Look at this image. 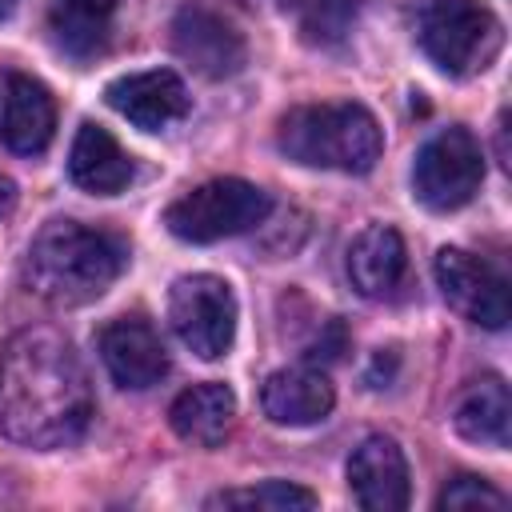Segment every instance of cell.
Wrapping results in <instances>:
<instances>
[{"label":"cell","instance_id":"44dd1931","mask_svg":"<svg viewBox=\"0 0 512 512\" xmlns=\"http://www.w3.org/2000/svg\"><path fill=\"white\" fill-rule=\"evenodd\" d=\"M100 20H104V16H88V12H76V8H68V4H60V8L52 12V36H56V44H60L68 56L88 60V56L104 52V44H108V32H104Z\"/></svg>","mask_w":512,"mask_h":512},{"label":"cell","instance_id":"e0dca14e","mask_svg":"<svg viewBox=\"0 0 512 512\" xmlns=\"http://www.w3.org/2000/svg\"><path fill=\"white\" fill-rule=\"evenodd\" d=\"M404 268H408V252H404V240L392 224H368L348 248L352 288L368 300L392 296L404 280Z\"/></svg>","mask_w":512,"mask_h":512},{"label":"cell","instance_id":"7c38bea8","mask_svg":"<svg viewBox=\"0 0 512 512\" xmlns=\"http://www.w3.org/2000/svg\"><path fill=\"white\" fill-rule=\"evenodd\" d=\"M348 488L364 512H400L408 508V460L392 436H364L348 456Z\"/></svg>","mask_w":512,"mask_h":512},{"label":"cell","instance_id":"4fadbf2b","mask_svg":"<svg viewBox=\"0 0 512 512\" xmlns=\"http://www.w3.org/2000/svg\"><path fill=\"white\" fill-rule=\"evenodd\" d=\"M100 360L120 388H152L168 372V352L144 316H116L96 336Z\"/></svg>","mask_w":512,"mask_h":512},{"label":"cell","instance_id":"5bb4252c","mask_svg":"<svg viewBox=\"0 0 512 512\" xmlns=\"http://www.w3.org/2000/svg\"><path fill=\"white\" fill-rule=\"evenodd\" d=\"M336 404V388L324 376V368L316 364H300V368H280L264 380L260 388V408L272 424L284 428H308L320 424Z\"/></svg>","mask_w":512,"mask_h":512},{"label":"cell","instance_id":"52a82bcc","mask_svg":"<svg viewBox=\"0 0 512 512\" xmlns=\"http://www.w3.org/2000/svg\"><path fill=\"white\" fill-rule=\"evenodd\" d=\"M168 320L184 348L200 360H220L236 340V296L224 276L192 272L168 292Z\"/></svg>","mask_w":512,"mask_h":512},{"label":"cell","instance_id":"8992f818","mask_svg":"<svg viewBox=\"0 0 512 512\" xmlns=\"http://www.w3.org/2000/svg\"><path fill=\"white\" fill-rule=\"evenodd\" d=\"M484 180V152L476 136L460 124L440 128L412 164V196L432 212H456L464 208Z\"/></svg>","mask_w":512,"mask_h":512},{"label":"cell","instance_id":"d6986e66","mask_svg":"<svg viewBox=\"0 0 512 512\" xmlns=\"http://www.w3.org/2000/svg\"><path fill=\"white\" fill-rule=\"evenodd\" d=\"M296 32L312 48H336L356 24V0H292Z\"/></svg>","mask_w":512,"mask_h":512},{"label":"cell","instance_id":"5b68a950","mask_svg":"<svg viewBox=\"0 0 512 512\" xmlns=\"http://www.w3.org/2000/svg\"><path fill=\"white\" fill-rule=\"evenodd\" d=\"M268 212H272V196L264 188L240 176H220L172 200L164 224L184 244H216L224 236L252 232L256 224L268 220Z\"/></svg>","mask_w":512,"mask_h":512},{"label":"cell","instance_id":"3957f363","mask_svg":"<svg viewBox=\"0 0 512 512\" xmlns=\"http://www.w3.org/2000/svg\"><path fill=\"white\" fill-rule=\"evenodd\" d=\"M276 144L288 160L304 168H332V172L364 176L376 168L384 152V132L364 104L328 100V104L292 108L276 128Z\"/></svg>","mask_w":512,"mask_h":512},{"label":"cell","instance_id":"8fae6325","mask_svg":"<svg viewBox=\"0 0 512 512\" xmlns=\"http://www.w3.org/2000/svg\"><path fill=\"white\" fill-rule=\"evenodd\" d=\"M104 100H108L124 120H132V124L144 128V132H164V128H172L176 120H184L188 108H192V96H188L184 80H180L172 68H148V72L116 76V80L104 88Z\"/></svg>","mask_w":512,"mask_h":512},{"label":"cell","instance_id":"ac0fdd59","mask_svg":"<svg viewBox=\"0 0 512 512\" xmlns=\"http://www.w3.org/2000/svg\"><path fill=\"white\" fill-rule=\"evenodd\" d=\"M232 420H236V392L220 380H204V384L184 388L168 408L172 432L188 444H200V448H216L232 432Z\"/></svg>","mask_w":512,"mask_h":512},{"label":"cell","instance_id":"ffe728a7","mask_svg":"<svg viewBox=\"0 0 512 512\" xmlns=\"http://www.w3.org/2000/svg\"><path fill=\"white\" fill-rule=\"evenodd\" d=\"M316 492L292 484V480H264V484H252V488H228V492H216L204 500V508H264V512H304V508H316Z\"/></svg>","mask_w":512,"mask_h":512},{"label":"cell","instance_id":"9a60e30c","mask_svg":"<svg viewBox=\"0 0 512 512\" xmlns=\"http://www.w3.org/2000/svg\"><path fill=\"white\" fill-rule=\"evenodd\" d=\"M68 176L76 188L92 196H116L132 184V156L116 144L104 124L84 120L68 148Z\"/></svg>","mask_w":512,"mask_h":512},{"label":"cell","instance_id":"2e32d148","mask_svg":"<svg viewBox=\"0 0 512 512\" xmlns=\"http://www.w3.org/2000/svg\"><path fill=\"white\" fill-rule=\"evenodd\" d=\"M452 428L480 448H508L512 436V396L500 376L468 380L452 404Z\"/></svg>","mask_w":512,"mask_h":512},{"label":"cell","instance_id":"ba28073f","mask_svg":"<svg viewBox=\"0 0 512 512\" xmlns=\"http://www.w3.org/2000/svg\"><path fill=\"white\" fill-rule=\"evenodd\" d=\"M436 284L444 292V300L472 324L480 328H504L512 316V300H508V280L480 256L464 252V248H440L432 260Z\"/></svg>","mask_w":512,"mask_h":512},{"label":"cell","instance_id":"7a4b0ae2","mask_svg":"<svg viewBox=\"0 0 512 512\" xmlns=\"http://www.w3.org/2000/svg\"><path fill=\"white\" fill-rule=\"evenodd\" d=\"M128 264V244L116 232L88 228L76 220H48L24 256L28 288L56 304V308H80L96 296H104L116 276Z\"/></svg>","mask_w":512,"mask_h":512},{"label":"cell","instance_id":"277c9868","mask_svg":"<svg viewBox=\"0 0 512 512\" xmlns=\"http://www.w3.org/2000/svg\"><path fill=\"white\" fill-rule=\"evenodd\" d=\"M416 36L424 56L448 76H476L504 48V28L480 0H428Z\"/></svg>","mask_w":512,"mask_h":512},{"label":"cell","instance_id":"cb8c5ba5","mask_svg":"<svg viewBox=\"0 0 512 512\" xmlns=\"http://www.w3.org/2000/svg\"><path fill=\"white\" fill-rule=\"evenodd\" d=\"M392 368H396V352H392V348H380V352L372 356V368L364 372V380L376 388V376L384 372V384H388V380H392Z\"/></svg>","mask_w":512,"mask_h":512},{"label":"cell","instance_id":"4316f807","mask_svg":"<svg viewBox=\"0 0 512 512\" xmlns=\"http://www.w3.org/2000/svg\"><path fill=\"white\" fill-rule=\"evenodd\" d=\"M16 12V0H0V20H8Z\"/></svg>","mask_w":512,"mask_h":512},{"label":"cell","instance_id":"484cf974","mask_svg":"<svg viewBox=\"0 0 512 512\" xmlns=\"http://www.w3.org/2000/svg\"><path fill=\"white\" fill-rule=\"evenodd\" d=\"M12 204H16V184H12V176L0 172V216L12 212Z\"/></svg>","mask_w":512,"mask_h":512},{"label":"cell","instance_id":"30bf717a","mask_svg":"<svg viewBox=\"0 0 512 512\" xmlns=\"http://www.w3.org/2000/svg\"><path fill=\"white\" fill-rule=\"evenodd\" d=\"M56 132L52 92L12 68H0V144L16 156H40Z\"/></svg>","mask_w":512,"mask_h":512},{"label":"cell","instance_id":"7402d4cb","mask_svg":"<svg viewBox=\"0 0 512 512\" xmlns=\"http://www.w3.org/2000/svg\"><path fill=\"white\" fill-rule=\"evenodd\" d=\"M504 504L508 500L500 488H492L484 476H468V472L448 480L444 492L436 496V508H492V512H500Z\"/></svg>","mask_w":512,"mask_h":512},{"label":"cell","instance_id":"d4e9b609","mask_svg":"<svg viewBox=\"0 0 512 512\" xmlns=\"http://www.w3.org/2000/svg\"><path fill=\"white\" fill-rule=\"evenodd\" d=\"M60 4H68V8H76V12H88V16H108L120 0H60Z\"/></svg>","mask_w":512,"mask_h":512},{"label":"cell","instance_id":"603a6c76","mask_svg":"<svg viewBox=\"0 0 512 512\" xmlns=\"http://www.w3.org/2000/svg\"><path fill=\"white\" fill-rule=\"evenodd\" d=\"M348 352V332H344V324L340 320H328L320 332H316V340L308 344V364H316V368H328V364H336L340 356Z\"/></svg>","mask_w":512,"mask_h":512},{"label":"cell","instance_id":"9c48e42d","mask_svg":"<svg viewBox=\"0 0 512 512\" xmlns=\"http://www.w3.org/2000/svg\"><path fill=\"white\" fill-rule=\"evenodd\" d=\"M172 48L176 56L204 80H228L244 68L248 44L240 28L204 4H184L172 20Z\"/></svg>","mask_w":512,"mask_h":512},{"label":"cell","instance_id":"6da1fadb","mask_svg":"<svg viewBox=\"0 0 512 512\" xmlns=\"http://www.w3.org/2000/svg\"><path fill=\"white\" fill-rule=\"evenodd\" d=\"M92 420V384L64 332L20 328L0 348V432L24 448H64Z\"/></svg>","mask_w":512,"mask_h":512}]
</instances>
